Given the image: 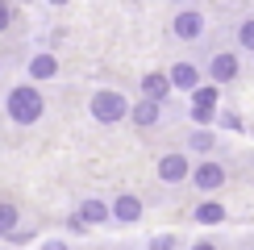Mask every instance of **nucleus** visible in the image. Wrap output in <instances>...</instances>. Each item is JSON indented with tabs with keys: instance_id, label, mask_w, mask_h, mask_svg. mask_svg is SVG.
Returning a JSON list of instances; mask_svg holds the SVG:
<instances>
[{
	"instance_id": "obj_10",
	"label": "nucleus",
	"mask_w": 254,
	"mask_h": 250,
	"mask_svg": "<svg viewBox=\"0 0 254 250\" xmlns=\"http://www.w3.org/2000/svg\"><path fill=\"white\" fill-rule=\"evenodd\" d=\"M142 88H146V96H150V100H163V92H167V75H158V71H154V75H146V79H142Z\"/></svg>"
},
{
	"instance_id": "obj_11",
	"label": "nucleus",
	"mask_w": 254,
	"mask_h": 250,
	"mask_svg": "<svg viewBox=\"0 0 254 250\" xmlns=\"http://www.w3.org/2000/svg\"><path fill=\"white\" fill-rule=\"evenodd\" d=\"M29 71H34L38 79H46V75H55V71H59V62L50 59V55H38L34 62H29Z\"/></svg>"
},
{
	"instance_id": "obj_7",
	"label": "nucleus",
	"mask_w": 254,
	"mask_h": 250,
	"mask_svg": "<svg viewBox=\"0 0 254 250\" xmlns=\"http://www.w3.org/2000/svg\"><path fill=\"white\" fill-rule=\"evenodd\" d=\"M238 75V59L234 55H217L213 59V79H234Z\"/></svg>"
},
{
	"instance_id": "obj_14",
	"label": "nucleus",
	"mask_w": 254,
	"mask_h": 250,
	"mask_svg": "<svg viewBox=\"0 0 254 250\" xmlns=\"http://www.w3.org/2000/svg\"><path fill=\"white\" fill-rule=\"evenodd\" d=\"M79 217H83V221H104V217H109V208H104L100 200H83Z\"/></svg>"
},
{
	"instance_id": "obj_4",
	"label": "nucleus",
	"mask_w": 254,
	"mask_h": 250,
	"mask_svg": "<svg viewBox=\"0 0 254 250\" xmlns=\"http://www.w3.org/2000/svg\"><path fill=\"white\" fill-rule=\"evenodd\" d=\"M158 175H163L167 184H175V180H184V175H188V163L179 159V154H167V159L158 163Z\"/></svg>"
},
{
	"instance_id": "obj_16",
	"label": "nucleus",
	"mask_w": 254,
	"mask_h": 250,
	"mask_svg": "<svg viewBox=\"0 0 254 250\" xmlns=\"http://www.w3.org/2000/svg\"><path fill=\"white\" fill-rule=\"evenodd\" d=\"M192 146H196V150H208V146H213V133H192Z\"/></svg>"
},
{
	"instance_id": "obj_2",
	"label": "nucleus",
	"mask_w": 254,
	"mask_h": 250,
	"mask_svg": "<svg viewBox=\"0 0 254 250\" xmlns=\"http://www.w3.org/2000/svg\"><path fill=\"white\" fill-rule=\"evenodd\" d=\"M92 113H96V121H121L125 117V96H117V92H100V96L92 100Z\"/></svg>"
},
{
	"instance_id": "obj_22",
	"label": "nucleus",
	"mask_w": 254,
	"mask_h": 250,
	"mask_svg": "<svg viewBox=\"0 0 254 250\" xmlns=\"http://www.w3.org/2000/svg\"><path fill=\"white\" fill-rule=\"evenodd\" d=\"M196 250H213V246H208V242H204V246H196Z\"/></svg>"
},
{
	"instance_id": "obj_17",
	"label": "nucleus",
	"mask_w": 254,
	"mask_h": 250,
	"mask_svg": "<svg viewBox=\"0 0 254 250\" xmlns=\"http://www.w3.org/2000/svg\"><path fill=\"white\" fill-rule=\"evenodd\" d=\"M221 125H225V129H242V117H238V113H225V117H221Z\"/></svg>"
},
{
	"instance_id": "obj_20",
	"label": "nucleus",
	"mask_w": 254,
	"mask_h": 250,
	"mask_svg": "<svg viewBox=\"0 0 254 250\" xmlns=\"http://www.w3.org/2000/svg\"><path fill=\"white\" fill-rule=\"evenodd\" d=\"M4 25H8V8L0 4V29H4Z\"/></svg>"
},
{
	"instance_id": "obj_12",
	"label": "nucleus",
	"mask_w": 254,
	"mask_h": 250,
	"mask_svg": "<svg viewBox=\"0 0 254 250\" xmlns=\"http://www.w3.org/2000/svg\"><path fill=\"white\" fill-rule=\"evenodd\" d=\"M171 83H179V88H196V67H188V62H179V67L171 71Z\"/></svg>"
},
{
	"instance_id": "obj_18",
	"label": "nucleus",
	"mask_w": 254,
	"mask_h": 250,
	"mask_svg": "<svg viewBox=\"0 0 254 250\" xmlns=\"http://www.w3.org/2000/svg\"><path fill=\"white\" fill-rule=\"evenodd\" d=\"M242 42H246V46H254V21H246V25H242Z\"/></svg>"
},
{
	"instance_id": "obj_8",
	"label": "nucleus",
	"mask_w": 254,
	"mask_h": 250,
	"mask_svg": "<svg viewBox=\"0 0 254 250\" xmlns=\"http://www.w3.org/2000/svg\"><path fill=\"white\" fill-rule=\"evenodd\" d=\"M117 217H121V221H137V217H142L137 196H121V200H117Z\"/></svg>"
},
{
	"instance_id": "obj_13",
	"label": "nucleus",
	"mask_w": 254,
	"mask_h": 250,
	"mask_svg": "<svg viewBox=\"0 0 254 250\" xmlns=\"http://www.w3.org/2000/svg\"><path fill=\"white\" fill-rule=\"evenodd\" d=\"M200 221H204V225H217V221H225V208H221V204H213V200H208V204H200Z\"/></svg>"
},
{
	"instance_id": "obj_19",
	"label": "nucleus",
	"mask_w": 254,
	"mask_h": 250,
	"mask_svg": "<svg viewBox=\"0 0 254 250\" xmlns=\"http://www.w3.org/2000/svg\"><path fill=\"white\" fill-rule=\"evenodd\" d=\"M150 246H154V250H171V238H167V234H158V238H154Z\"/></svg>"
},
{
	"instance_id": "obj_5",
	"label": "nucleus",
	"mask_w": 254,
	"mask_h": 250,
	"mask_svg": "<svg viewBox=\"0 0 254 250\" xmlns=\"http://www.w3.org/2000/svg\"><path fill=\"white\" fill-rule=\"evenodd\" d=\"M200 29H204L200 13H179V17H175V34H179V38H196Z\"/></svg>"
},
{
	"instance_id": "obj_15",
	"label": "nucleus",
	"mask_w": 254,
	"mask_h": 250,
	"mask_svg": "<svg viewBox=\"0 0 254 250\" xmlns=\"http://www.w3.org/2000/svg\"><path fill=\"white\" fill-rule=\"evenodd\" d=\"M13 225H17V208H13V204H0V234L13 229Z\"/></svg>"
},
{
	"instance_id": "obj_3",
	"label": "nucleus",
	"mask_w": 254,
	"mask_h": 250,
	"mask_svg": "<svg viewBox=\"0 0 254 250\" xmlns=\"http://www.w3.org/2000/svg\"><path fill=\"white\" fill-rule=\"evenodd\" d=\"M213 104H217V88H200L196 100H192V117H196L200 125L213 121Z\"/></svg>"
},
{
	"instance_id": "obj_1",
	"label": "nucleus",
	"mask_w": 254,
	"mask_h": 250,
	"mask_svg": "<svg viewBox=\"0 0 254 250\" xmlns=\"http://www.w3.org/2000/svg\"><path fill=\"white\" fill-rule=\"evenodd\" d=\"M8 113H13V121H21V125H34L42 117V96L34 88H17L13 96H8Z\"/></svg>"
},
{
	"instance_id": "obj_6",
	"label": "nucleus",
	"mask_w": 254,
	"mask_h": 250,
	"mask_svg": "<svg viewBox=\"0 0 254 250\" xmlns=\"http://www.w3.org/2000/svg\"><path fill=\"white\" fill-rule=\"evenodd\" d=\"M221 180H225V171H221L217 163H200V167H196V184H200V188H217Z\"/></svg>"
},
{
	"instance_id": "obj_21",
	"label": "nucleus",
	"mask_w": 254,
	"mask_h": 250,
	"mask_svg": "<svg viewBox=\"0 0 254 250\" xmlns=\"http://www.w3.org/2000/svg\"><path fill=\"white\" fill-rule=\"evenodd\" d=\"M46 250H67V246H63V242H50V246H46Z\"/></svg>"
},
{
	"instance_id": "obj_9",
	"label": "nucleus",
	"mask_w": 254,
	"mask_h": 250,
	"mask_svg": "<svg viewBox=\"0 0 254 250\" xmlns=\"http://www.w3.org/2000/svg\"><path fill=\"white\" fill-rule=\"evenodd\" d=\"M133 121H137V125H154V121H158V100H142V104L133 109Z\"/></svg>"
}]
</instances>
